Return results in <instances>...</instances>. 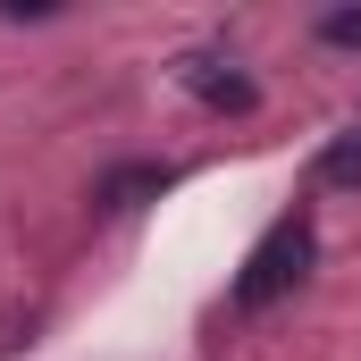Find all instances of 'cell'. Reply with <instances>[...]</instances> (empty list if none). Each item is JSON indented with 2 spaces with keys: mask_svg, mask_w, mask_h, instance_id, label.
Here are the masks:
<instances>
[{
  "mask_svg": "<svg viewBox=\"0 0 361 361\" xmlns=\"http://www.w3.org/2000/svg\"><path fill=\"white\" fill-rule=\"evenodd\" d=\"M319 34H328V42H361V8H336V17H319Z\"/></svg>",
  "mask_w": 361,
  "mask_h": 361,
  "instance_id": "277c9868",
  "label": "cell"
},
{
  "mask_svg": "<svg viewBox=\"0 0 361 361\" xmlns=\"http://www.w3.org/2000/svg\"><path fill=\"white\" fill-rule=\"evenodd\" d=\"M319 177H328V185H361V126L345 135V143H328V160H319Z\"/></svg>",
  "mask_w": 361,
  "mask_h": 361,
  "instance_id": "3957f363",
  "label": "cell"
},
{
  "mask_svg": "<svg viewBox=\"0 0 361 361\" xmlns=\"http://www.w3.org/2000/svg\"><path fill=\"white\" fill-rule=\"evenodd\" d=\"M311 219H277L269 235L252 244V261H244V277H235V311H269L277 294H294L302 286V269H311Z\"/></svg>",
  "mask_w": 361,
  "mask_h": 361,
  "instance_id": "6da1fadb",
  "label": "cell"
},
{
  "mask_svg": "<svg viewBox=\"0 0 361 361\" xmlns=\"http://www.w3.org/2000/svg\"><path fill=\"white\" fill-rule=\"evenodd\" d=\"M185 85L202 92L210 109H252V76H235V59H219V51H193L185 59Z\"/></svg>",
  "mask_w": 361,
  "mask_h": 361,
  "instance_id": "7a4b0ae2",
  "label": "cell"
}]
</instances>
